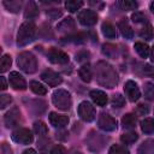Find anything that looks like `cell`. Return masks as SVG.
Instances as JSON below:
<instances>
[{
    "instance_id": "b9f144b4",
    "label": "cell",
    "mask_w": 154,
    "mask_h": 154,
    "mask_svg": "<svg viewBox=\"0 0 154 154\" xmlns=\"http://www.w3.org/2000/svg\"><path fill=\"white\" fill-rule=\"evenodd\" d=\"M88 58H89V52H87V51H81L76 54L77 61H84V60H88Z\"/></svg>"
},
{
    "instance_id": "44dd1931",
    "label": "cell",
    "mask_w": 154,
    "mask_h": 154,
    "mask_svg": "<svg viewBox=\"0 0 154 154\" xmlns=\"http://www.w3.org/2000/svg\"><path fill=\"white\" fill-rule=\"evenodd\" d=\"M137 154H154V140H146L142 144H140L137 149Z\"/></svg>"
},
{
    "instance_id": "836d02e7",
    "label": "cell",
    "mask_w": 154,
    "mask_h": 154,
    "mask_svg": "<svg viewBox=\"0 0 154 154\" xmlns=\"http://www.w3.org/2000/svg\"><path fill=\"white\" fill-rule=\"evenodd\" d=\"M82 6H83V1H81V0H77V1L76 0H70V1H66L65 2V7L70 12H76Z\"/></svg>"
},
{
    "instance_id": "bcb514c9",
    "label": "cell",
    "mask_w": 154,
    "mask_h": 154,
    "mask_svg": "<svg viewBox=\"0 0 154 154\" xmlns=\"http://www.w3.org/2000/svg\"><path fill=\"white\" fill-rule=\"evenodd\" d=\"M1 154H13V152H12L10 144H7L6 142H4V143L1 144Z\"/></svg>"
},
{
    "instance_id": "3957f363",
    "label": "cell",
    "mask_w": 154,
    "mask_h": 154,
    "mask_svg": "<svg viewBox=\"0 0 154 154\" xmlns=\"http://www.w3.org/2000/svg\"><path fill=\"white\" fill-rule=\"evenodd\" d=\"M17 65L22 71H24L26 73H34L37 70L36 57L30 52L19 53L18 58H17Z\"/></svg>"
},
{
    "instance_id": "ba28073f",
    "label": "cell",
    "mask_w": 154,
    "mask_h": 154,
    "mask_svg": "<svg viewBox=\"0 0 154 154\" xmlns=\"http://www.w3.org/2000/svg\"><path fill=\"white\" fill-rule=\"evenodd\" d=\"M97 125L103 131H114L117 129V120L108 113H100L97 118Z\"/></svg>"
},
{
    "instance_id": "cb8c5ba5",
    "label": "cell",
    "mask_w": 154,
    "mask_h": 154,
    "mask_svg": "<svg viewBox=\"0 0 154 154\" xmlns=\"http://www.w3.org/2000/svg\"><path fill=\"white\" fill-rule=\"evenodd\" d=\"M136 123H137V118H136V116L132 114V113H126V114H124V117L122 118V125H123L125 129L135 128V126H136Z\"/></svg>"
},
{
    "instance_id": "74e56055",
    "label": "cell",
    "mask_w": 154,
    "mask_h": 154,
    "mask_svg": "<svg viewBox=\"0 0 154 154\" xmlns=\"http://www.w3.org/2000/svg\"><path fill=\"white\" fill-rule=\"evenodd\" d=\"M112 106L114 107V108H120V107H123L124 106V103H125V99H124V96H122L120 94H116V95H113L112 96Z\"/></svg>"
},
{
    "instance_id": "484cf974",
    "label": "cell",
    "mask_w": 154,
    "mask_h": 154,
    "mask_svg": "<svg viewBox=\"0 0 154 154\" xmlns=\"http://www.w3.org/2000/svg\"><path fill=\"white\" fill-rule=\"evenodd\" d=\"M134 48H135V51L138 53V55H140L141 58H144V59H146V58L149 57V53H150L149 46L146 45L144 42H135Z\"/></svg>"
},
{
    "instance_id": "8d00e7d4",
    "label": "cell",
    "mask_w": 154,
    "mask_h": 154,
    "mask_svg": "<svg viewBox=\"0 0 154 154\" xmlns=\"http://www.w3.org/2000/svg\"><path fill=\"white\" fill-rule=\"evenodd\" d=\"M108 154H130V152L124 146L113 144V146H111V148L108 150Z\"/></svg>"
},
{
    "instance_id": "5bb4252c",
    "label": "cell",
    "mask_w": 154,
    "mask_h": 154,
    "mask_svg": "<svg viewBox=\"0 0 154 154\" xmlns=\"http://www.w3.org/2000/svg\"><path fill=\"white\" fill-rule=\"evenodd\" d=\"M10 84L14 90H25L26 89V82L24 79V77L17 72V71H12L10 72V77H8Z\"/></svg>"
},
{
    "instance_id": "7402d4cb",
    "label": "cell",
    "mask_w": 154,
    "mask_h": 154,
    "mask_svg": "<svg viewBox=\"0 0 154 154\" xmlns=\"http://www.w3.org/2000/svg\"><path fill=\"white\" fill-rule=\"evenodd\" d=\"M38 16V10H37V6L35 2L30 1L28 2L26 7H25V11H24V17L26 19H34Z\"/></svg>"
},
{
    "instance_id": "4fadbf2b",
    "label": "cell",
    "mask_w": 154,
    "mask_h": 154,
    "mask_svg": "<svg viewBox=\"0 0 154 154\" xmlns=\"http://www.w3.org/2000/svg\"><path fill=\"white\" fill-rule=\"evenodd\" d=\"M41 78L42 81L48 84L49 87H58L59 84H61L63 82V78L60 77L59 73H57L55 71L53 70H45L42 73H41Z\"/></svg>"
},
{
    "instance_id": "ffe728a7",
    "label": "cell",
    "mask_w": 154,
    "mask_h": 154,
    "mask_svg": "<svg viewBox=\"0 0 154 154\" xmlns=\"http://www.w3.org/2000/svg\"><path fill=\"white\" fill-rule=\"evenodd\" d=\"M78 75L81 77V79L85 83H89L91 81V77H93V72H91V67L89 64H83L79 70H78Z\"/></svg>"
},
{
    "instance_id": "d4e9b609",
    "label": "cell",
    "mask_w": 154,
    "mask_h": 154,
    "mask_svg": "<svg viewBox=\"0 0 154 154\" xmlns=\"http://www.w3.org/2000/svg\"><path fill=\"white\" fill-rule=\"evenodd\" d=\"M2 5L5 6V8L8 12L17 13V12H19V10L22 7V1H18V0H5V1H2Z\"/></svg>"
},
{
    "instance_id": "ac0fdd59",
    "label": "cell",
    "mask_w": 154,
    "mask_h": 154,
    "mask_svg": "<svg viewBox=\"0 0 154 154\" xmlns=\"http://www.w3.org/2000/svg\"><path fill=\"white\" fill-rule=\"evenodd\" d=\"M75 26H76V23H75L73 18L67 17V18H65L61 22L58 23L57 29L59 31H61V32H70V31H72L75 29Z\"/></svg>"
},
{
    "instance_id": "7c38bea8",
    "label": "cell",
    "mask_w": 154,
    "mask_h": 154,
    "mask_svg": "<svg viewBox=\"0 0 154 154\" xmlns=\"http://www.w3.org/2000/svg\"><path fill=\"white\" fill-rule=\"evenodd\" d=\"M124 91H125L128 99L131 102H135V101H137L141 97V91H140V88H138L137 83L134 82V81H131V79H129V81L125 82V84H124Z\"/></svg>"
},
{
    "instance_id": "681fc988",
    "label": "cell",
    "mask_w": 154,
    "mask_h": 154,
    "mask_svg": "<svg viewBox=\"0 0 154 154\" xmlns=\"http://www.w3.org/2000/svg\"><path fill=\"white\" fill-rule=\"evenodd\" d=\"M150 60H152V63H154V46L152 47V52H150Z\"/></svg>"
},
{
    "instance_id": "6da1fadb",
    "label": "cell",
    "mask_w": 154,
    "mask_h": 154,
    "mask_svg": "<svg viewBox=\"0 0 154 154\" xmlns=\"http://www.w3.org/2000/svg\"><path fill=\"white\" fill-rule=\"evenodd\" d=\"M94 73H95L96 82L102 87L112 89L118 84L119 77H118V73H117L116 69L111 64H108L103 60L97 61L95 64Z\"/></svg>"
},
{
    "instance_id": "52a82bcc",
    "label": "cell",
    "mask_w": 154,
    "mask_h": 154,
    "mask_svg": "<svg viewBox=\"0 0 154 154\" xmlns=\"http://www.w3.org/2000/svg\"><path fill=\"white\" fill-rule=\"evenodd\" d=\"M12 140L17 143H20V144H30L34 140V136L31 134V131L26 128H18L16 129L12 135H11Z\"/></svg>"
},
{
    "instance_id": "f546056e",
    "label": "cell",
    "mask_w": 154,
    "mask_h": 154,
    "mask_svg": "<svg viewBox=\"0 0 154 154\" xmlns=\"http://www.w3.org/2000/svg\"><path fill=\"white\" fill-rule=\"evenodd\" d=\"M138 138V135L134 131H129V132H125L120 136V141L124 143V144H132L137 141Z\"/></svg>"
},
{
    "instance_id": "f35d334b",
    "label": "cell",
    "mask_w": 154,
    "mask_h": 154,
    "mask_svg": "<svg viewBox=\"0 0 154 154\" xmlns=\"http://www.w3.org/2000/svg\"><path fill=\"white\" fill-rule=\"evenodd\" d=\"M131 19H132L134 23H143V24L148 23V22H147V17H146V14L142 13V12H135V13H132Z\"/></svg>"
},
{
    "instance_id": "30bf717a",
    "label": "cell",
    "mask_w": 154,
    "mask_h": 154,
    "mask_svg": "<svg viewBox=\"0 0 154 154\" xmlns=\"http://www.w3.org/2000/svg\"><path fill=\"white\" fill-rule=\"evenodd\" d=\"M77 19H78V22H79L82 25H84V26H93V25H95L96 22H97V14H96L95 11L87 8V10H82V11L78 13Z\"/></svg>"
},
{
    "instance_id": "7a4b0ae2",
    "label": "cell",
    "mask_w": 154,
    "mask_h": 154,
    "mask_svg": "<svg viewBox=\"0 0 154 154\" xmlns=\"http://www.w3.org/2000/svg\"><path fill=\"white\" fill-rule=\"evenodd\" d=\"M36 36V25L32 22L23 23L17 32V45L19 47L26 46L28 43L32 42Z\"/></svg>"
},
{
    "instance_id": "f1b7e54d",
    "label": "cell",
    "mask_w": 154,
    "mask_h": 154,
    "mask_svg": "<svg viewBox=\"0 0 154 154\" xmlns=\"http://www.w3.org/2000/svg\"><path fill=\"white\" fill-rule=\"evenodd\" d=\"M141 130L144 134H153L154 132V119L153 118H144L141 123Z\"/></svg>"
},
{
    "instance_id": "4dcf8cb0",
    "label": "cell",
    "mask_w": 154,
    "mask_h": 154,
    "mask_svg": "<svg viewBox=\"0 0 154 154\" xmlns=\"http://www.w3.org/2000/svg\"><path fill=\"white\" fill-rule=\"evenodd\" d=\"M29 85H30V89H31L36 95H45V94L47 93L46 87H45L43 84L38 83L37 81H31Z\"/></svg>"
},
{
    "instance_id": "ab89813d",
    "label": "cell",
    "mask_w": 154,
    "mask_h": 154,
    "mask_svg": "<svg viewBox=\"0 0 154 154\" xmlns=\"http://www.w3.org/2000/svg\"><path fill=\"white\" fill-rule=\"evenodd\" d=\"M11 102H12V97H11L10 95H7V94L0 95V108H1V109H4V108H5L6 106H8Z\"/></svg>"
},
{
    "instance_id": "1f68e13d",
    "label": "cell",
    "mask_w": 154,
    "mask_h": 154,
    "mask_svg": "<svg viewBox=\"0 0 154 154\" xmlns=\"http://www.w3.org/2000/svg\"><path fill=\"white\" fill-rule=\"evenodd\" d=\"M11 64H12L11 55L10 54H4L2 58H1V60H0V72L1 73L6 72L11 67Z\"/></svg>"
},
{
    "instance_id": "ee69618b",
    "label": "cell",
    "mask_w": 154,
    "mask_h": 154,
    "mask_svg": "<svg viewBox=\"0 0 154 154\" xmlns=\"http://www.w3.org/2000/svg\"><path fill=\"white\" fill-rule=\"evenodd\" d=\"M143 73L148 77H152L154 78V67L150 66V65H144L143 66Z\"/></svg>"
},
{
    "instance_id": "277c9868",
    "label": "cell",
    "mask_w": 154,
    "mask_h": 154,
    "mask_svg": "<svg viewBox=\"0 0 154 154\" xmlns=\"http://www.w3.org/2000/svg\"><path fill=\"white\" fill-rule=\"evenodd\" d=\"M52 102L53 105L61 111H67L71 107V95L65 89H57L52 94Z\"/></svg>"
},
{
    "instance_id": "60d3db41",
    "label": "cell",
    "mask_w": 154,
    "mask_h": 154,
    "mask_svg": "<svg viewBox=\"0 0 154 154\" xmlns=\"http://www.w3.org/2000/svg\"><path fill=\"white\" fill-rule=\"evenodd\" d=\"M46 14L51 18V19H58L61 14H63V12H61V10H57V8H52V10H47L46 11Z\"/></svg>"
},
{
    "instance_id": "2e32d148",
    "label": "cell",
    "mask_w": 154,
    "mask_h": 154,
    "mask_svg": "<svg viewBox=\"0 0 154 154\" xmlns=\"http://www.w3.org/2000/svg\"><path fill=\"white\" fill-rule=\"evenodd\" d=\"M89 95H90L93 102H94L95 105H97V106H101V107H103V106L107 103V101H108L106 93L102 91V90H99V89L91 90Z\"/></svg>"
},
{
    "instance_id": "d6986e66",
    "label": "cell",
    "mask_w": 154,
    "mask_h": 154,
    "mask_svg": "<svg viewBox=\"0 0 154 154\" xmlns=\"http://www.w3.org/2000/svg\"><path fill=\"white\" fill-rule=\"evenodd\" d=\"M101 31H102L103 36H106L107 38H117V30H116L114 25L109 22H103L102 23Z\"/></svg>"
},
{
    "instance_id": "7bdbcfd3",
    "label": "cell",
    "mask_w": 154,
    "mask_h": 154,
    "mask_svg": "<svg viewBox=\"0 0 154 154\" xmlns=\"http://www.w3.org/2000/svg\"><path fill=\"white\" fill-rule=\"evenodd\" d=\"M65 153H66L65 152V148L61 144H57V146H54L52 148V150H51L49 154H65Z\"/></svg>"
},
{
    "instance_id": "d590c367",
    "label": "cell",
    "mask_w": 154,
    "mask_h": 154,
    "mask_svg": "<svg viewBox=\"0 0 154 154\" xmlns=\"http://www.w3.org/2000/svg\"><path fill=\"white\" fill-rule=\"evenodd\" d=\"M117 5L120 6V8L122 10H125V11H130V10L137 8V2L136 1H130V0L119 1V2H117Z\"/></svg>"
},
{
    "instance_id": "f6af8a7d",
    "label": "cell",
    "mask_w": 154,
    "mask_h": 154,
    "mask_svg": "<svg viewBox=\"0 0 154 154\" xmlns=\"http://www.w3.org/2000/svg\"><path fill=\"white\" fill-rule=\"evenodd\" d=\"M148 112H149V107H148L147 105L141 103V105H138V106H137V113H138V114L144 116V114H147Z\"/></svg>"
},
{
    "instance_id": "e575fe53",
    "label": "cell",
    "mask_w": 154,
    "mask_h": 154,
    "mask_svg": "<svg viewBox=\"0 0 154 154\" xmlns=\"http://www.w3.org/2000/svg\"><path fill=\"white\" fill-rule=\"evenodd\" d=\"M144 97L149 101H154V84L153 83H144Z\"/></svg>"
},
{
    "instance_id": "9a60e30c",
    "label": "cell",
    "mask_w": 154,
    "mask_h": 154,
    "mask_svg": "<svg viewBox=\"0 0 154 154\" xmlns=\"http://www.w3.org/2000/svg\"><path fill=\"white\" fill-rule=\"evenodd\" d=\"M49 123L54 126V128H65L69 124V117L64 116V114H58L55 112H51L48 116Z\"/></svg>"
},
{
    "instance_id": "8992f818",
    "label": "cell",
    "mask_w": 154,
    "mask_h": 154,
    "mask_svg": "<svg viewBox=\"0 0 154 154\" xmlns=\"http://www.w3.org/2000/svg\"><path fill=\"white\" fill-rule=\"evenodd\" d=\"M77 112L79 118L84 122H93L96 116L95 108L89 101H82L77 107Z\"/></svg>"
},
{
    "instance_id": "83f0119b",
    "label": "cell",
    "mask_w": 154,
    "mask_h": 154,
    "mask_svg": "<svg viewBox=\"0 0 154 154\" xmlns=\"http://www.w3.org/2000/svg\"><path fill=\"white\" fill-rule=\"evenodd\" d=\"M34 132L40 137V138H42V137H45L47 134H48V129H47V125L43 123V122H41V120H37V122H35L34 123Z\"/></svg>"
},
{
    "instance_id": "5b68a950",
    "label": "cell",
    "mask_w": 154,
    "mask_h": 154,
    "mask_svg": "<svg viewBox=\"0 0 154 154\" xmlns=\"http://www.w3.org/2000/svg\"><path fill=\"white\" fill-rule=\"evenodd\" d=\"M85 142H87V144H88V148H89L91 152L99 153V152L103 148V146H105V143H106V138H105L101 134H99V132H96V131H90L89 135H88L87 138H85Z\"/></svg>"
},
{
    "instance_id": "f907efd6",
    "label": "cell",
    "mask_w": 154,
    "mask_h": 154,
    "mask_svg": "<svg viewBox=\"0 0 154 154\" xmlns=\"http://www.w3.org/2000/svg\"><path fill=\"white\" fill-rule=\"evenodd\" d=\"M150 11L154 13V1H152V2H150Z\"/></svg>"
},
{
    "instance_id": "4316f807",
    "label": "cell",
    "mask_w": 154,
    "mask_h": 154,
    "mask_svg": "<svg viewBox=\"0 0 154 154\" xmlns=\"http://www.w3.org/2000/svg\"><path fill=\"white\" fill-rule=\"evenodd\" d=\"M87 36L82 32H77V34H71L67 35L66 37H64V40H61L63 42H73V43H83L85 42Z\"/></svg>"
},
{
    "instance_id": "816d5d0a",
    "label": "cell",
    "mask_w": 154,
    "mask_h": 154,
    "mask_svg": "<svg viewBox=\"0 0 154 154\" xmlns=\"http://www.w3.org/2000/svg\"><path fill=\"white\" fill-rule=\"evenodd\" d=\"M70 154H82L81 152H78V150H73V152H71Z\"/></svg>"
},
{
    "instance_id": "603a6c76",
    "label": "cell",
    "mask_w": 154,
    "mask_h": 154,
    "mask_svg": "<svg viewBox=\"0 0 154 154\" xmlns=\"http://www.w3.org/2000/svg\"><path fill=\"white\" fill-rule=\"evenodd\" d=\"M138 35H140V37H142V38H144V40H147V41H149V40H152V38L154 37V29H153V26H152L149 23H146V24L141 28Z\"/></svg>"
},
{
    "instance_id": "e0dca14e",
    "label": "cell",
    "mask_w": 154,
    "mask_h": 154,
    "mask_svg": "<svg viewBox=\"0 0 154 154\" xmlns=\"http://www.w3.org/2000/svg\"><path fill=\"white\" fill-rule=\"evenodd\" d=\"M118 28H119L120 34L123 35V37H125V38H128V40H131V38L134 37V30L131 29L129 22H128L125 18H123L122 20H119Z\"/></svg>"
},
{
    "instance_id": "7dc6e473",
    "label": "cell",
    "mask_w": 154,
    "mask_h": 154,
    "mask_svg": "<svg viewBox=\"0 0 154 154\" xmlns=\"http://www.w3.org/2000/svg\"><path fill=\"white\" fill-rule=\"evenodd\" d=\"M0 83H1V85H0V88H1V90H6L7 89V82H6V79H5V77H0Z\"/></svg>"
},
{
    "instance_id": "9c48e42d",
    "label": "cell",
    "mask_w": 154,
    "mask_h": 154,
    "mask_svg": "<svg viewBox=\"0 0 154 154\" xmlns=\"http://www.w3.org/2000/svg\"><path fill=\"white\" fill-rule=\"evenodd\" d=\"M22 122V116H20V111L18 107H12L4 117V123L6 125V128H14L17 125H19Z\"/></svg>"
},
{
    "instance_id": "8fae6325",
    "label": "cell",
    "mask_w": 154,
    "mask_h": 154,
    "mask_svg": "<svg viewBox=\"0 0 154 154\" xmlns=\"http://www.w3.org/2000/svg\"><path fill=\"white\" fill-rule=\"evenodd\" d=\"M47 58L52 64H60L61 65V64H67L69 63V55L65 52H63L58 48H54V47L48 49Z\"/></svg>"
},
{
    "instance_id": "c3c4849f",
    "label": "cell",
    "mask_w": 154,
    "mask_h": 154,
    "mask_svg": "<svg viewBox=\"0 0 154 154\" xmlns=\"http://www.w3.org/2000/svg\"><path fill=\"white\" fill-rule=\"evenodd\" d=\"M22 154H37L36 153V150L35 149H32V148H29V149H25Z\"/></svg>"
},
{
    "instance_id": "d6a6232c",
    "label": "cell",
    "mask_w": 154,
    "mask_h": 154,
    "mask_svg": "<svg viewBox=\"0 0 154 154\" xmlns=\"http://www.w3.org/2000/svg\"><path fill=\"white\" fill-rule=\"evenodd\" d=\"M102 53L108 58H116L117 55V47L111 43H105L102 46Z\"/></svg>"
}]
</instances>
